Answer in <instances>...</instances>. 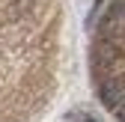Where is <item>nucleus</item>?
<instances>
[{"mask_svg": "<svg viewBox=\"0 0 125 122\" xmlns=\"http://www.w3.org/2000/svg\"><path fill=\"white\" fill-rule=\"evenodd\" d=\"M101 39H110V42H116V45L125 39V0H116V3L110 6V12L104 15Z\"/></svg>", "mask_w": 125, "mask_h": 122, "instance_id": "1", "label": "nucleus"}, {"mask_svg": "<svg viewBox=\"0 0 125 122\" xmlns=\"http://www.w3.org/2000/svg\"><path fill=\"white\" fill-rule=\"evenodd\" d=\"M122 63V48L110 39H101L95 48H92V66L98 71H113L116 66Z\"/></svg>", "mask_w": 125, "mask_h": 122, "instance_id": "2", "label": "nucleus"}, {"mask_svg": "<svg viewBox=\"0 0 125 122\" xmlns=\"http://www.w3.org/2000/svg\"><path fill=\"white\" fill-rule=\"evenodd\" d=\"M98 95H101L104 107H110V110L122 107V104H125V78H113V74H110V78L101 83Z\"/></svg>", "mask_w": 125, "mask_h": 122, "instance_id": "3", "label": "nucleus"}, {"mask_svg": "<svg viewBox=\"0 0 125 122\" xmlns=\"http://www.w3.org/2000/svg\"><path fill=\"white\" fill-rule=\"evenodd\" d=\"M33 6H36V0H15V3H12V15H24Z\"/></svg>", "mask_w": 125, "mask_h": 122, "instance_id": "4", "label": "nucleus"}, {"mask_svg": "<svg viewBox=\"0 0 125 122\" xmlns=\"http://www.w3.org/2000/svg\"><path fill=\"white\" fill-rule=\"evenodd\" d=\"M113 113H116V119H119V122H125V104H122V107H116Z\"/></svg>", "mask_w": 125, "mask_h": 122, "instance_id": "5", "label": "nucleus"}, {"mask_svg": "<svg viewBox=\"0 0 125 122\" xmlns=\"http://www.w3.org/2000/svg\"><path fill=\"white\" fill-rule=\"evenodd\" d=\"M86 122H95V119H86Z\"/></svg>", "mask_w": 125, "mask_h": 122, "instance_id": "6", "label": "nucleus"}]
</instances>
